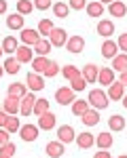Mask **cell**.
<instances>
[{"instance_id":"f546056e","label":"cell","mask_w":127,"mask_h":158,"mask_svg":"<svg viewBox=\"0 0 127 158\" xmlns=\"http://www.w3.org/2000/svg\"><path fill=\"white\" fill-rule=\"evenodd\" d=\"M30 63H32V72L42 74L45 70H47V65H49V59H47V57H42V55H38V57H34Z\"/></svg>"},{"instance_id":"1f68e13d","label":"cell","mask_w":127,"mask_h":158,"mask_svg":"<svg viewBox=\"0 0 127 158\" xmlns=\"http://www.w3.org/2000/svg\"><path fill=\"white\" fill-rule=\"evenodd\" d=\"M17 38L15 36H4V40H2V51L7 53V55H15V51H17Z\"/></svg>"},{"instance_id":"7bdbcfd3","label":"cell","mask_w":127,"mask_h":158,"mask_svg":"<svg viewBox=\"0 0 127 158\" xmlns=\"http://www.w3.org/2000/svg\"><path fill=\"white\" fill-rule=\"evenodd\" d=\"M34 9L47 11V9H51V0H34Z\"/></svg>"},{"instance_id":"3957f363","label":"cell","mask_w":127,"mask_h":158,"mask_svg":"<svg viewBox=\"0 0 127 158\" xmlns=\"http://www.w3.org/2000/svg\"><path fill=\"white\" fill-rule=\"evenodd\" d=\"M34 103H36L34 93H32V91H28L24 97L19 99V114H21V116H30V114H32V110H34Z\"/></svg>"},{"instance_id":"9a60e30c","label":"cell","mask_w":127,"mask_h":158,"mask_svg":"<svg viewBox=\"0 0 127 158\" xmlns=\"http://www.w3.org/2000/svg\"><path fill=\"white\" fill-rule=\"evenodd\" d=\"M125 127H127V120H125V116H121V114H112V116L108 118V129H110V133H121Z\"/></svg>"},{"instance_id":"ab89813d","label":"cell","mask_w":127,"mask_h":158,"mask_svg":"<svg viewBox=\"0 0 127 158\" xmlns=\"http://www.w3.org/2000/svg\"><path fill=\"white\" fill-rule=\"evenodd\" d=\"M59 70H62V68H59L55 61H49V65H47V70L42 72V76H45V78H55V76L59 74Z\"/></svg>"},{"instance_id":"681fc988","label":"cell","mask_w":127,"mask_h":158,"mask_svg":"<svg viewBox=\"0 0 127 158\" xmlns=\"http://www.w3.org/2000/svg\"><path fill=\"white\" fill-rule=\"evenodd\" d=\"M119 82L127 86V72H121V74H119Z\"/></svg>"},{"instance_id":"603a6c76","label":"cell","mask_w":127,"mask_h":158,"mask_svg":"<svg viewBox=\"0 0 127 158\" xmlns=\"http://www.w3.org/2000/svg\"><path fill=\"white\" fill-rule=\"evenodd\" d=\"M108 13L112 15V17H125L127 15V4L125 2H121V0H114V2H110L108 4Z\"/></svg>"},{"instance_id":"2e32d148","label":"cell","mask_w":127,"mask_h":158,"mask_svg":"<svg viewBox=\"0 0 127 158\" xmlns=\"http://www.w3.org/2000/svg\"><path fill=\"white\" fill-rule=\"evenodd\" d=\"M125 89H127L125 85H121V82H116V80H114L112 85L108 86V93H106V95H108L110 101H121L123 95H125Z\"/></svg>"},{"instance_id":"8d00e7d4","label":"cell","mask_w":127,"mask_h":158,"mask_svg":"<svg viewBox=\"0 0 127 158\" xmlns=\"http://www.w3.org/2000/svg\"><path fill=\"white\" fill-rule=\"evenodd\" d=\"M32 112H34V116H42L45 112H49V99H36Z\"/></svg>"},{"instance_id":"5b68a950","label":"cell","mask_w":127,"mask_h":158,"mask_svg":"<svg viewBox=\"0 0 127 158\" xmlns=\"http://www.w3.org/2000/svg\"><path fill=\"white\" fill-rule=\"evenodd\" d=\"M47 38H49L51 47H57V49H59V47L66 44V40H68V32H66L64 27H53V30H51V34Z\"/></svg>"},{"instance_id":"60d3db41","label":"cell","mask_w":127,"mask_h":158,"mask_svg":"<svg viewBox=\"0 0 127 158\" xmlns=\"http://www.w3.org/2000/svg\"><path fill=\"white\" fill-rule=\"evenodd\" d=\"M15 152H17V148L13 146L11 141H7V143H2V146H0V156H9V158H13V156H15Z\"/></svg>"},{"instance_id":"e0dca14e","label":"cell","mask_w":127,"mask_h":158,"mask_svg":"<svg viewBox=\"0 0 127 158\" xmlns=\"http://www.w3.org/2000/svg\"><path fill=\"white\" fill-rule=\"evenodd\" d=\"M85 11H87L89 17H100L102 19V15L106 13V9H104V4H102L100 0H91V2H87V6H85Z\"/></svg>"},{"instance_id":"44dd1931","label":"cell","mask_w":127,"mask_h":158,"mask_svg":"<svg viewBox=\"0 0 127 158\" xmlns=\"http://www.w3.org/2000/svg\"><path fill=\"white\" fill-rule=\"evenodd\" d=\"M95 30H98V34H100V36L110 38V36L114 34V23L110 21V19H100V21H98V27H95Z\"/></svg>"},{"instance_id":"d6a6232c","label":"cell","mask_w":127,"mask_h":158,"mask_svg":"<svg viewBox=\"0 0 127 158\" xmlns=\"http://www.w3.org/2000/svg\"><path fill=\"white\" fill-rule=\"evenodd\" d=\"M53 15L55 17H59V19H68V15H70V6L66 4V2H55L53 4Z\"/></svg>"},{"instance_id":"f5cc1de1","label":"cell","mask_w":127,"mask_h":158,"mask_svg":"<svg viewBox=\"0 0 127 158\" xmlns=\"http://www.w3.org/2000/svg\"><path fill=\"white\" fill-rule=\"evenodd\" d=\"M2 76H4V68L0 65V78H2Z\"/></svg>"},{"instance_id":"11a10c76","label":"cell","mask_w":127,"mask_h":158,"mask_svg":"<svg viewBox=\"0 0 127 158\" xmlns=\"http://www.w3.org/2000/svg\"><path fill=\"white\" fill-rule=\"evenodd\" d=\"M2 53H4V51H2V44H0V57H2Z\"/></svg>"},{"instance_id":"52a82bcc","label":"cell","mask_w":127,"mask_h":158,"mask_svg":"<svg viewBox=\"0 0 127 158\" xmlns=\"http://www.w3.org/2000/svg\"><path fill=\"white\" fill-rule=\"evenodd\" d=\"M74 95L76 93L70 89V86H62V89L55 91V101H57L59 106H68V103H72V101L76 99Z\"/></svg>"},{"instance_id":"c3c4849f","label":"cell","mask_w":127,"mask_h":158,"mask_svg":"<svg viewBox=\"0 0 127 158\" xmlns=\"http://www.w3.org/2000/svg\"><path fill=\"white\" fill-rule=\"evenodd\" d=\"M7 9H9V2H7V0H0V15H4Z\"/></svg>"},{"instance_id":"816d5d0a","label":"cell","mask_w":127,"mask_h":158,"mask_svg":"<svg viewBox=\"0 0 127 158\" xmlns=\"http://www.w3.org/2000/svg\"><path fill=\"white\" fill-rule=\"evenodd\" d=\"M102 4H110V2H114V0H100Z\"/></svg>"},{"instance_id":"ee69618b","label":"cell","mask_w":127,"mask_h":158,"mask_svg":"<svg viewBox=\"0 0 127 158\" xmlns=\"http://www.w3.org/2000/svg\"><path fill=\"white\" fill-rule=\"evenodd\" d=\"M116 47H119V51L127 53V32H125V34H119V42H116Z\"/></svg>"},{"instance_id":"f1b7e54d","label":"cell","mask_w":127,"mask_h":158,"mask_svg":"<svg viewBox=\"0 0 127 158\" xmlns=\"http://www.w3.org/2000/svg\"><path fill=\"white\" fill-rule=\"evenodd\" d=\"M34 53L36 55H42V57H47L51 53V42H49V38H40L36 44H34Z\"/></svg>"},{"instance_id":"836d02e7","label":"cell","mask_w":127,"mask_h":158,"mask_svg":"<svg viewBox=\"0 0 127 158\" xmlns=\"http://www.w3.org/2000/svg\"><path fill=\"white\" fill-rule=\"evenodd\" d=\"M70 106H72V114L74 116H83L89 110V101H85V99H74Z\"/></svg>"},{"instance_id":"b9f144b4","label":"cell","mask_w":127,"mask_h":158,"mask_svg":"<svg viewBox=\"0 0 127 158\" xmlns=\"http://www.w3.org/2000/svg\"><path fill=\"white\" fill-rule=\"evenodd\" d=\"M68 6H70V11H81L87 6V0H68Z\"/></svg>"},{"instance_id":"d6986e66","label":"cell","mask_w":127,"mask_h":158,"mask_svg":"<svg viewBox=\"0 0 127 158\" xmlns=\"http://www.w3.org/2000/svg\"><path fill=\"white\" fill-rule=\"evenodd\" d=\"M98 82L102 86H110L114 82V70L112 68H100L98 72Z\"/></svg>"},{"instance_id":"bcb514c9","label":"cell","mask_w":127,"mask_h":158,"mask_svg":"<svg viewBox=\"0 0 127 158\" xmlns=\"http://www.w3.org/2000/svg\"><path fill=\"white\" fill-rule=\"evenodd\" d=\"M7 118H9V114H7L4 110H0V129H4V124H7Z\"/></svg>"},{"instance_id":"7402d4cb","label":"cell","mask_w":127,"mask_h":158,"mask_svg":"<svg viewBox=\"0 0 127 158\" xmlns=\"http://www.w3.org/2000/svg\"><path fill=\"white\" fill-rule=\"evenodd\" d=\"M81 120H83V124H85V127H95V124L100 122V110L89 108L87 112L81 116Z\"/></svg>"},{"instance_id":"ba28073f","label":"cell","mask_w":127,"mask_h":158,"mask_svg":"<svg viewBox=\"0 0 127 158\" xmlns=\"http://www.w3.org/2000/svg\"><path fill=\"white\" fill-rule=\"evenodd\" d=\"M66 49H68V53H74V55H78L81 51H85V38L78 36V34H74V36H70L68 40H66V44H64Z\"/></svg>"},{"instance_id":"4fadbf2b","label":"cell","mask_w":127,"mask_h":158,"mask_svg":"<svg viewBox=\"0 0 127 158\" xmlns=\"http://www.w3.org/2000/svg\"><path fill=\"white\" fill-rule=\"evenodd\" d=\"M76 146L81 148V150H89V148L95 146V135L89 133V131H83L81 135H76Z\"/></svg>"},{"instance_id":"484cf974","label":"cell","mask_w":127,"mask_h":158,"mask_svg":"<svg viewBox=\"0 0 127 158\" xmlns=\"http://www.w3.org/2000/svg\"><path fill=\"white\" fill-rule=\"evenodd\" d=\"M25 93H28V86L21 85V82H11V85H9V89H7V95H9V97L21 99Z\"/></svg>"},{"instance_id":"6da1fadb","label":"cell","mask_w":127,"mask_h":158,"mask_svg":"<svg viewBox=\"0 0 127 158\" xmlns=\"http://www.w3.org/2000/svg\"><path fill=\"white\" fill-rule=\"evenodd\" d=\"M87 101H89V108H93V110H106L108 106H110V99H108V95H106L102 89L89 91Z\"/></svg>"},{"instance_id":"277c9868","label":"cell","mask_w":127,"mask_h":158,"mask_svg":"<svg viewBox=\"0 0 127 158\" xmlns=\"http://www.w3.org/2000/svg\"><path fill=\"white\" fill-rule=\"evenodd\" d=\"M40 38H42V36L38 34V30H32V27H24V30H19V40H21V44L34 47Z\"/></svg>"},{"instance_id":"e575fe53","label":"cell","mask_w":127,"mask_h":158,"mask_svg":"<svg viewBox=\"0 0 127 158\" xmlns=\"http://www.w3.org/2000/svg\"><path fill=\"white\" fill-rule=\"evenodd\" d=\"M53 27H55V25H53V21H51V19H40L36 30H38V34H40V36H49Z\"/></svg>"},{"instance_id":"30bf717a","label":"cell","mask_w":127,"mask_h":158,"mask_svg":"<svg viewBox=\"0 0 127 158\" xmlns=\"http://www.w3.org/2000/svg\"><path fill=\"white\" fill-rule=\"evenodd\" d=\"M74 139H76V133H74V129H72V124H62L57 129V141H62L64 146L72 143Z\"/></svg>"},{"instance_id":"7a4b0ae2","label":"cell","mask_w":127,"mask_h":158,"mask_svg":"<svg viewBox=\"0 0 127 158\" xmlns=\"http://www.w3.org/2000/svg\"><path fill=\"white\" fill-rule=\"evenodd\" d=\"M25 86H28V91H32V93H38V91H42L45 89V78L36 72H30L25 76Z\"/></svg>"},{"instance_id":"4dcf8cb0","label":"cell","mask_w":127,"mask_h":158,"mask_svg":"<svg viewBox=\"0 0 127 158\" xmlns=\"http://www.w3.org/2000/svg\"><path fill=\"white\" fill-rule=\"evenodd\" d=\"M59 72H62V76H64V78H66V80H68V82H70V80H74V78H78V76H81V70H78L76 65H72V63H68V65H64V68H62V70H59Z\"/></svg>"},{"instance_id":"8992f818","label":"cell","mask_w":127,"mask_h":158,"mask_svg":"<svg viewBox=\"0 0 127 158\" xmlns=\"http://www.w3.org/2000/svg\"><path fill=\"white\" fill-rule=\"evenodd\" d=\"M38 133H40V129H38V124H21L19 127V137L24 139V141H36L38 139Z\"/></svg>"},{"instance_id":"9f6ffc18","label":"cell","mask_w":127,"mask_h":158,"mask_svg":"<svg viewBox=\"0 0 127 158\" xmlns=\"http://www.w3.org/2000/svg\"><path fill=\"white\" fill-rule=\"evenodd\" d=\"M0 158H9V156H0Z\"/></svg>"},{"instance_id":"5bb4252c","label":"cell","mask_w":127,"mask_h":158,"mask_svg":"<svg viewBox=\"0 0 127 158\" xmlns=\"http://www.w3.org/2000/svg\"><path fill=\"white\" fill-rule=\"evenodd\" d=\"M98 72H100V68H98L95 63H87V65L81 70V76L87 80V85H95V82H98Z\"/></svg>"},{"instance_id":"f907efd6","label":"cell","mask_w":127,"mask_h":158,"mask_svg":"<svg viewBox=\"0 0 127 158\" xmlns=\"http://www.w3.org/2000/svg\"><path fill=\"white\" fill-rule=\"evenodd\" d=\"M121 101H123V108L127 110V93H125V95H123V99H121Z\"/></svg>"},{"instance_id":"4316f807","label":"cell","mask_w":127,"mask_h":158,"mask_svg":"<svg viewBox=\"0 0 127 158\" xmlns=\"http://www.w3.org/2000/svg\"><path fill=\"white\" fill-rule=\"evenodd\" d=\"M2 110L9 114V116H17V112H19V99L17 97H9L4 99V103H2Z\"/></svg>"},{"instance_id":"7c38bea8","label":"cell","mask_w":127,"mask_h":158,"mask_svg":"<svg viewBox=\"0 0 127 158\" xmlns=\"http://www.w3.org/2000/svg\"><path fill=\"white\" fill-rule=\"evenodd\" d=\"M15 59L19 61V63H30V61L34 59V51H32V47H28V44H19L17 51H15Z\"/></svg>"},{"instance_id":"f6af8a7d","label":"cell","mask_w":127,"mask_h":158,"mask_svg":"<svg viewBox=\"0 0 127 158\" xmlns=\"http://www.w3.org/2000/svg\"><path fill=\"white\" fill-rule=\"evenodd\" d=\"M9 137H11V133H9L7 129H0V146H2V143H7V141H9Z\"/></svg>"},{"instance_id":"d4e9b609","label":"cell","mask_w":127,"mask_h":158,"mask_svg":"<svg viewBox=\"0 0 127 158\" xmlns=\"http://www.w3.org/2000/svg\"><path fill=\"white\" fill-rule=\"evenodd\" d=\"M64 150H66V146H64L62 141H49L47 148H45L47 156H51V158H59L64 154Z\"/></svg>"},{"instance_id":"db71d44e","label":"cell","mask_w":127,"mask_h":158,"mask_svg":"<svg viewBox=\"0 0 127 158\" xmlns=\"http://www.w3.org/2000/svg\"><path fill=\"white\" fill-rule=\"evenodd\" d=\"M116 158H127V154H121V156H116Z\"/></svg>"},{"instance_id":"d590c367","label":"cell","mask_w":127,"mask_h":158,"mask_svg":"<svg viewBox=\"0 0 127 158\" xmlns=\"http://www.w3.org/2000/svg\"><path fill=\"white\" fill-rule=\"evenodd\" d=\"M34 11V2L32 0H17V13H21V15H30V13Z\"/></svg>"},{"instance_id":"8fae6325","label":"cell","mask_w":127,"mask_h":158,"mask_svg":"<svg viewBox=\"0 0 127 158\" xmlns=\"http://www.w3.org/2000/svg\"><path fill=\"white\" fill-rule=\"evenodd\" d=\"M25 25V17L21 15V13H11L9 17H7V27L9 30H15V32H19V30H24Z\"/></svg>"},{"instance_id":"83f0119b","label":"cell","mask_w":127,"mask_h":158,"mask_svg":"<svg viewBox=\"0 0 127 158\" xmlns=\"http://www.w3.org/2000/svg\"><path fill=\"white\" fill-rule=\"evenodd\" d=\"M116 53H119V47H116V42L108 38V40L102 44V57H106V59H112Z\"/></svg>"},{"instance_id":"f35d334b","label":"cell","mask_w":127,"mask_h":158,"mask_svg":"<svg viewBox=\"0 0 127 158\" xmlns=\"http://www.w3.org/2000/svg\"><path fill=\"white\" fill-rule=\"evenodd\" d=\"M85 86H87V80H85L83 76H78V78H74V80H70V89H72L74 93L85 91Z\"/></svg>"},{"instance_id":"cb8c5ba5","label":"cell","mask_w":127,"mask_h":158,"mask_svg":"<svg viewBox=\"0 0 127 158\" xmlns=\"http://www.w3.org/2000/svg\"><path fill=\"white\" fill-rule=\"evenodd\" d=\"M110 68H112L114 72H127V53H116V55H114L112 57V65H110Z\"/></svg>"},{"instance_id":"74e56055","label":"cell","mask_w":127,"mask_h":158,"mask_svg":"<svg viewBox=\"0 0 127 158\" xmlns=\"http://www.w3.org/2000/svg\"><path fill=\"white\" fill-rule=\"evenodd\" d=\"M19 127H21V122H19V118H17V116H9V118H7L4 129H7L9 133H17V131H19Z\"/></svg>"},{"instance_id":"ac0fdd59","label":"cell","mask_w":127,"mask_h":158,"mask_svg":"<svg viewBox=\"0 0 127 158\" xmlns=\"http://www.w3.org/2000/svg\"><path fill=\"white\" fill-rule=\"evenodd\" d=\"M112 143H114V139H112V133L110 131H104V133L95 135V146L100 148V150H110Z\"/></svg>"},{"instance_id":"7dc6e473","label":"cell","mask_w":127,"mask_h":158,"mask_svg":"<svg viewBox=\"0 0 127 158\" xmlns=\"http://www.w3.org/2000/svg\"><path fill=\"white\" fill-rule=\"evenodd\" d=\"M93 158H112V156H110L108 150H100V152H95V156H93Z\"/></svg>"},{"instance_id":"ffe728a7","label":"cell","mask_w":127,"mask_h":158,"mask_svg":"<svg viewBox=\"0 0 127 158\" xmlns=\"http://www.w3.org/2000/svg\"><path fill=\"white\" fill-rule=\"evenodd\" d=\"M2 68H4V74L15 76V74H19V70H21V63L15 59V55H11V57H7V59L2 61Z\"/></svg>"},{"instance_id":"9c48e42d","label":"cell","mask_w":127,"mask_h":158,"mask_svg":"<svg viewBox=\"0 0 127 158\" xmlns=\"http://www.w3.org/2000/svg\"><path fill=\"white\" fill-rule=\"evenodd\" d=\"M55 124H57V116L51 110L45 112L42 116H38V129L40 131H51V129H55Z\"/></svg>"}]
</instances>
